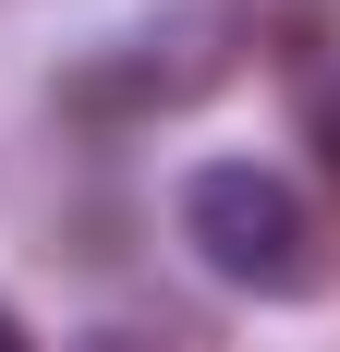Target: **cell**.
Segmentation results:
<instances>
[{
	"label": "cell",
	"mask_w": 340,
	"mask_h": 352,
	"mask_svg": "<svg viewBox=\"0 0 340 352\" xmlns=\"http://www.w3.org/2000/svg\"><path fill=\"white\" fill-rule=\"evenodd\" d=\"M182 243H195V267L219 292H243V304H304V292L328 280L316 207L268 170V158H206V170H182Z\"/></svg>",
	"instance_id": "cell-1"
},
{
	"label": "cell",
	"mask_w": 340,
	"mask_h": 352,
	"mask_svg": "<svg viewBox=\"0 0 340 352\" xmlns=\"http://www.w3.org/2000/svg\"><path fill=\"white\" fill-rule=\"evenodd\" d=\"M231 36H243L231 0H170V12H146V25L85 73V98H109V109H182V98H206V85L231 73Z\"/></svg>",
	"instance_id": "cell-2"
},
{
	"label": "cell",
	"mask_w": 340,
	"mask_h": 352,
	"mask_svg": "<svg viewBox=\"0 0 340 352\" xmlns=\"http://www.w3.org/2000/svg\"><path fill=\"white\" fill-rule=\"evenodd\" d=\"M304 146H316V170L340 182V73H316V98H304Z\"/></svg>",
	"instance_id": "cell-3"
},
{
	"label": "cell",
	"mask_w": 340,
	"mask_h": 352,
	"mask_svg": "<svg viewBox=\"0 0 340 352\" xmlns=\"http://www.w3.org/2000/svg\"><path fill=\"white\" fill-rule=\"evenodd\" d=\"M85 352H158V340H134V328H98V340H85Z\"/></svg>",
	"instance_id": "cell-4"
},
{
	"label": "cell",
	"mask_w": 340,
	"mask_h": 352,
	"mask_svg": "<svg viewBox=\"0 0 340 352\" xmlns=\"http://www.w3.org/2000/svg\"><path fill=\"white\" fill-rule=\"evenodd\" d=\"M0 352H36V340H25V316H12V304H0Z\"/></svg>",
	"instance_id": "cell-5"
}]
</instances>
